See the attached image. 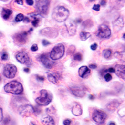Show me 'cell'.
I'll list each match as a JSON object with an SVG mask.
<instances>
[{
    "label": "cell",
    "instance_id": "cell-1",
    "mask_svg": "<svg viewBox=\"0 0 125 125\" xmlns=\"http://www.w3.org/2000/svg\"><path fill=\"white\" fill-rule=\"evenodd\" d=\"M70 15V11L64 6H57L54 9L52 18L54 21L59 23L65 21Z\"/></svg>",
    "mask_w": 125,
    "mask_h": 125
},
{
    "label": "cell",
    "instance_id": "cell-2",
    "mask_svg": "<svg viewBox=\"0 0 125 125\" xmlns=\"http://www.w3.org/2000/svg\"><path fill=\"white\" fill-rule=\"evenodd\" d=\"M4 90L6 93H11L15 95H18L23 93V87L20 82L13 81L4 86Z\"/></svg>",
    "mask_w": 125,
    "mask_h": 125
},
{
    "label": "cell",
    "instance_id": "cell-3",
    "mask_svg": "<svg viewBox=\"0 0 125 125\" xmlns=\"http://www.w3.org/2000/svg\"><path fill=\"white\" fill-rule=\"evenodd\" d=\"M41 96L36 99V103L40 106H47L51 102L53 96L47 90H43L40 91Z\"/></svg>",
    "mask_w": 125,
    "mask_h": 125
},
{
    "label": "cell",
    "instance_id": "cell-4",
    "mask_svg": "<svg viewBox=\"0 0 125 125\" xmlns=\"http://www.w3.org/2000/svg\"><path fill=\"white\" fill-rule=\"evenodd\" d=\"M65 48L62 44H58L53 48L50 53V58L52 60H58L61 58L64 55Z\"/></svg>",
    "mask_w": 125,
    "mask_h": 125
},
{
    "label": "cell",
    "instance_id": "cell-5",
    "mask_svg": "<svg viewBox=\"0 0 125 125\" xmlns=\"http://www.w3.org/2000/svg\"><path fill=\"white\" fill-rule=\"evenodd\" d=\"M50 3V0H36V6L39 13L46 14L48 12Z\"/></svg>",
    "mask_w": 125,
    "mask_h": 125
},
{
    "label": "cell",
    "instance_id": "cell-6",
    "mask_svg": "<svg viewBox=\"0 0 125 125\" xmlns=\"http://www.w3.org/2000/svg\"><path fill=\"white\" fill-rule=\"evenodd\" d=\"M111 31L108 26L104 24H101L99 26L97 32V36L100 38L106 39L111 36Z\"/></svg>",
    "mask_w": 125,
    "mask_h": 125
},
{
    "label": "cell",
    "instance_id": "cell-7",
    "mask_svg": "<svg viewBox=\"0 0 125 125\" xmlns=\"http://www.w3.org/2000/svg\"><path fill=\"white\" fill-rule=\"evenodd\" d=\"M92 118L93 121L98 124H103L107 118V115L101 110H95L93 113Z\"/></svg>",
    "mask_w": 125,
    "mask_h": 125
},
{
    "label": "cell",
    "instance_id": "cell-8",
    "mask_svg": "<svg viewBox=\"0 0 125 125\" xmlns=\"http://www.w3.org/2000/svg\"><path fill=\"white\" fill-rule=\"evenodd\" d=\"M18 112L20 115L22 116L26 117L30 116L35 113L34 108L30 104H25L21 106L18 108Z\"/></svg>",
    "mask_w": 125,
    "mask_h": 125
},
{
    "label": "cell",
    "instance_id": "cell-9",
    "mask_svg": "<svg viewBox=\"0 0 125 125\" xmlns=\"http://www.w3.org/2000/svg\"><path fill=\"white\" fill-rule=\"evenodd\" d=\"M17 72V68L14 64H7L4 67L3 74L9 79H12L15 76Z\"/></svg>",
    "mask_w": 125,
    "mask_h": 125
},
{
    "label": "cell",
    "instance_id": "cell-10",
    "mask_svg": "<svg viewBox=\"0 0 125 125\" xmlns=\"http://www.w3.org/2000/svg\"><path fill=\"white\" fill-rule=\"evenodd\" d=\"M16 58L19 62L26 65H31V61L30 56L25 51H20L16 55Z\"/></svg>",
    "mask_w": 125,
    "mask_h": 125
},
{
    "label": "cell",
    "instance_id": "cell-11",
    "mask_svg": "<svg viewBox=\"0 0 125 125\" xmlns=\"http://www.w3.org/2000/svg\"><path fill=\"white\" fill-rule=\"evenodd\" d=\"M41 34L50 38H55L58 35V33L53 28H46L40 31Z\"/></svg>",
    "mask_w": 125,
    "mask_h": 125
},
{
    "label": "cell",
    "instance_id": "cell-12",
    "mask_svg": "<svg viewBox=\"0 0 125 125\" xmlns=\"http://www.w3.org/2000/svg\"><path fill=\"white\" fill-rule=\"evenodd\" d=\"M50 56H49V54H46V53L43 54L42 55H41V56H40V60H41V62H42V64H43V66H44L45 68L48 69L51 68L53 66L54 63V62L51 60V58H50Z\"/></svg>",
    "mask_w": 125,
    "mask_h": 125
},
{
    "label": "cell",
    "instance_id": "cell-13",
    "mask_svg": "<svg viewBox=\"0 0 125 125\" xmlns=\"http://www.w3.org/2000/svg\"><path fill=\"white\" fill-rule=\"evenodd\" d=\"M70 90L73 95L78 98H83L85 96L84 89L81 86H73L70 88Z\"/></svg>",
    "mask_w": 125,
    "mask_h": 125
},
{
    "label": "cell",
    "instance_id": "cell-14",
    "mask_svg": "<svg viewBox=\"0 0 125 125\" xmlns=\"http://www.w3.org/2000/svg\"><path fill=\"white\" fill-rule=\"evenodd\" d=\"M28 33V32H23V33L15 34L14 36V41L18 44H25L26 41H27Z\"/></svg>",
    "mask_w": 125,
    "mask_h": 125
},
{
    "label": "cell",
    "instance_id": "cell-15",
    "mask_svg": "<svg viewBox=\"0 0 125 125\" xmlns=\"http://www.w3.org/2000/svg\"><path fill=\"white\" fill-rule=\"evenodd\" d=\"M115 73L119 78L125 80V65L116 64L115 68Z\"/></svg>",
    "mask_w": 125,
    "mask_h": 125
},
{
    "label": "cell",
    "instance_id": "cell-16",
    "mask_svg": "<svg viewBox=\"0 0 125 125\" xmlns=\"http://www.w3.org/2000/svg\"><path fill=\"white\" fill-rule=\"evenodd\" d=\"M70 35H74L76 31V23L75 21H70L65 24Z\"/></svg>",
    "mask_w": 125,
    "mask_h": 125
},
{
    "label": "cell",
    "instance_id": "cell-17",
    "mask_svg": "<svg viewBox=\"0 0 125 125\" xmlns=\"http://www.w3.org/2000/svg\"><path fill=\"white\" fill-rule=\"evenodd\" d=\"M90 73H91L90 70L88 68V67L86 66H81L79 69V70H78L79 75L82 78H86L87 77L89 76V75L90 74Z\"/></svg>",
    "mask_w": 125,
    "mask_h": 125
},
{
    "label": "cell",
    "instance_id": "cell-18",
    "mask_svg": "<svg viewBox=\"0 0 125 125\" xmlns=\"http://www.w3.org/2000/svg\"><path fill=\"white\" fill-rule=\"evenodd\" d=\"M124 26V21L123 18L122 17H119L118 19L113 22V27L115 30L116 31H119V30H121L123 27Z\"/></svg>",
    "mask_w": 125,
    "mask_h": 125
},
{
    "label": "cell",
    "instance_id": "cell-19",
    "mask_svg": "<svg viewBox=\"0 0 125 125\" xmlns=\"http://www.w3.org/2000/svg\"><path fill=\"white\" fill-rule=\"evenodd\" d=\"M60 77L59 74H57V73H48V79L50 82L53 83V84H58V79Z\"/></svg>",
    "mask_w": 125,
    "mask_h": 125
},
{
    "label": "cell",
    "instance_id": "cell-20",
    "mask_svg": "<svg viewBox=\"0 0 125 125\" xmlns=\"http://www.w3.org/2000/svg\"><path fill=\"white\" fill-rule=\"evenodd\" d=\"M41 121L44 125H55V122H54V119H53L52 117L48 115L43 117Z\"/></svg>",
    "mask_w": 125,
    "mask_h": 125
},
{
    "label": "cell",
    "instance_id": "cell-21",
    "mask_svg": "<svg viewBox=\"0 0 125 125\" xmlns=\"http://www.w3.org/2000/svg\"><path fill=\"white\" fill-rule=\"evenodd\" d=\"M119 105V103H118V101H116V100H114V101L109 103L108 104H107L106 108L109 110V111H115V109H116V108H118Z\"/></svg>",
    "mask_w": 125,
    "mask_h": 125
},
{
    "label": "cell",
    "instance_id": "cell-22",
    "mask_svg": "<svg viewBox=\"0 0 125 125\" xmlns=\"http://www.w3.org/2000/svg\"><path fill=\"white\" fill-rule=\"evenodd\" d=\"M73 114L75 116H80L83 113L82 108L79 104H76L72 108Z\"/></svg>",
    "mask_w": 125,
    "mask_h": 125
},
{
    "label": "cell",
    "instance_id": "cell-23",
    "mask_svg": "<svg viewBox=\"0 0 125 125\" xmlns=\"http://www.w3.org/2000/svg\"><path fill=\"white\" fill-rule=\"evenodd\" d=\"M12 10H10V9L3 8L2 10V17L4 19V20H8L10 18V16L11 15Z\"/></svg>",
    "mask_w": 125,
    "mask_h": 125
},
{
    "label": "cell",
    "instance_id": "cell-24",
    "mask_svg": "<svg viewBox=\"0 0 125 125\" xmlns=\"http://www.w3.org/2000/svg\"><path fill=\"white\" fill-rule=\"evenodd\" d=\"M33 20L32 21V24L34 27H36L38 25V23L40 22V20L41 19V16L38 14H34L33 15Z\"/></svg>",
    "mask_w": 125,
    "mask_h": 125
},
{
    "label": "cell",
    "instance_id": "cell-25",
    "mask_svg": "<svg viewBox=\"0 0 125 125\" xmlns=\"http://www.w3.org/2000/svg\"><path fill=\"white\" fill-rule=\"evenodd\" d=\"M80 36L81 40H83V41H86V40H88L91 36V34L90 33H87V32L83 31V32L80 33Z\"/></svg>",
    "mask_w": 125,
    "mask_h": 125
},
{
    "label": "cell",
    "instance_id": "cell-26",
    "mask_svg": "<svg viewBox=\"0 0 125 125\" xmlns=\"http://www.w3.org/2000/svg\"><path fill=\"white\" fill-rule=\"evenodd\" d=\"M111 50H105L103 51V56L105 58H109V57L111 56Z\"/></svg>",
    "mask_w": 125,
    "mask_h": 125
},
{
    "label": "cell",
    "instance_id": "cell-27",
    "mask_svg": "<svg viewBox=\"0 0 125 125\" xmlns=\"http://www.w3.org/2000/svg\"><path fill=\"white\" fill-rule=\"evenodd\" d=\"M73 58H74V60H76V61H81L83 59L82 54L80 53H76V54L74 55Z\"/></svg>",
    "mask_w": 125,
    "mask_h": 125
},
{
    "label": "cell",
    "instance_id": "cell-28",
    "mask_svg": "<svg viewBox=\"0 0 125 125\" xmlns=\"http://www.w3.org/2000/svg\"><path fill=\"white\" fill-rule=\"evenodd\" d=\"M24 18V16H23V14H19L16 16L15 21L16 22L22 21H23Z\"/></svg>",
    "mask_w": 125,
    "mask_h": 125
},
{
    "label": "cell",
    "instance_id": "cell-29",
    "mask_svg": "<svg viewBox=\"0 0 125 125\" xmlns=\"http://www.w3.org/2000/svg\"><path fill=\"white\" fill-rule=\"evenodd\" d=\"M104 79L106 81H109L112 80V76L111 75L110 73H106L105 75L104 76Z\"/></svg>",
    "mask_w": 125,
    "mask_h": 125
},
{
    "label": "cell",
    "instance_id": "cell-30",
    "mask_svg": "<svg viewBox=\"0 0 125 125\" xmlns=\"http://www.w3.org/2000/svg\"><path fill=\"white\" fill-rule=\"evenodd\" d=\"M93 22L91 21V20H86V21H85L84 22V23H83V26H84V27H85V28H90V26H89V24H90V23H92Z\"/></svg>",
    "mask_w": 125,
    "mask_h": 125
},
{
    "label": "cell",
    "instance_id": "cell-31",
    "mask_svg": "<svg viewBox=\"0 0 125 125\" xmlns=\"http://www.w3.org/2000/svg\"><path fill=\"white\" fill-rule=\"evenodd\" d=\"M8 58H9L8 54L6 52H4V53H3V54H2V55H1V60H4V61H5V60H7L8 59Z\"/></svg>",
    "mask_w": 125,
    "mask_h": 125
},
{
    "label": "cell",
    "instance_id": "cell-32",
    "mask_svg": "<svg viewBox=\"0 0 125 125\" xmlns=\"http://www.w3.org/2000/svg\"><path fill=\"white\" fill-rule=\"evenodd\" d=\"M93 10L96 11H99L100 10V4H94L93 7Z\"/></svg>",
    "mask_w": 125,
    "mask_h": 125
},
{
    "label": "cell",
    "instance_id": "cell-33",
    "mask_svg": "<svg viewBox=\"0 0 125 125\" xmlns=\"http://www.w3.org/2000/svg\"><path fill=\"white\" fill-rule=\"evenodd\" d=\"M38 50V47L36 44H34L31 47V50L32 51H36Z\"/></svg>",
    "mask_w": 125,
    "mask_h": 125
},
{
    "label": "cell",
    "instance_id": "cell-34",
    "mask_svg": "<svg viewBox=\"0 0 125 125\" xmlns=\"http://www.w3.org/2000/svg\"><path fill=\"white\" fill-rule=\"evenodd\" d=\"M71 123V121L70 119H65L64 121H63V124H64V125H70Z\"/></svg>",
    "mask_w": 125,
    "mask_h": 125
},
{
    "label": "cell",
    "instance_id": "cell-35",
    "mask_svg": "<svg viewBox=\"0 0 125 125\" xmlns=\"http://www.w3.org/2000/svg\"><path fill=\"white\" fill-rule=\"evenodd\" d=\"M42 43H43V45L44 46H46L50 44V43L48 41H47L46 40H43V41H42Z\"/></svg>",
    "mask_w": 125,
    "mask_h": 125
},
{
    "label": "cell",
    "instance_id": "cell-36",
    "mask_svg": "<svg viewBox=\"0 0 125 125\" xmlns=\"http://www.w3.org/2000/svg\"><path fill=\"white\" fill-rule=\"evenodd\" d=\"M3 109L1 108H0V122L3 121Z\"/></svg>",
    "mask_w": 125,
    "mask_h": 125
},
{
    "label": "cell",
    "instance_id": "cell-37",
    "mask_svg": "<svg viewBox=\"0 0 125 125\" xmlns=\"http://www.w3.org/2000/svg\"><path fill=\"white\" fill-rule=\"evenodd\" d=\"M97 47H98V44L96 43H94V44H93L91 46V49L92 50H96L97 48Z\"/></svg>",
    "mask_w": 125,
    "mask_h": 125
},
{
    "label": "cell",
    "instance_id": "cell-38",
    "mask_svg": "<svg viewBox=\"0 0 125 125\" xmlns=\"http://www.w3.org/2000/svg\"><path fill=\"white\" fill-rule=\"evenodd\" d=\"M26 3L30 6H32L34 4V1L33 0H26Z\"/></svg>",
    "mask_w": 125,
    "mask_h": 125
},
{
    "label": "cell",
    "instance_id": "cell-39",
    "mask_svg": "<svg viewBox=\"0 0 125 125\" xmlns=\"http://www.w3.org/2000/svg\"><path fill=\"white\" fill-rule=\"evenodd\" d=\"M36 78H37V80H39V81H43L44 80V77L40 76H39V75H36Z\"/></svg>",
    "mask_w": 125,
    "mask_h": 125
},
{
    "label": "cell",
    "instance_id": "cell-40",
    "mask_svg": "<svg viewBox=\"0 0 125 125\" xmlns=\"http://www.w3.org/2000/svg\"><path fill=\"white\" fill-rule=\"evenodd\" d=\"M89 68L91 69H96L97 68V65H96V64H90L89 66Z\"/></svg>",
    "mask_w": 125,
    "mask_h": 125
},
{
    "label": "cell",
    "instance_id": "cell-41",
    "mask_svg": "<svg viewBox=\"0 0 125 125\" xmlns=\"http://www.w3.org/2000/svg\"><path fill=\"white\" fill-rule=\"evenodd\" d=\"M16 3H17L19 4H23V0H16Z\"/></svg>",
    "mask_w": 125,
    "mask_h": 125
},
{
    "label": "cell",
    "instance_id": "cell-42",
    "mask_svg": "<svg viewBox=\"0 0 125 125\" xmlns=\"http://www.w3.org/2000/svg\"><path fill=\"white\" fill-rule=\"evenodd\" d=\"M101 4L102 6H105L106 5V1L105 0H102L101 2Z\"/></svg>",
    "mask_w": 125,
    "mask_h": 125
},
{
    "label": "cell",
    "instance_id": "cell-43",
    "mask_svg": "<svg viewBox=\"0 0 125 125\" xmlns=\"http://www.w3.org/2000/svg\"><path fill=\"white\" fill-rule=\"evenodd\" d=\"M24 71L26 73H29L30 72V68H26L24 69Z\"/></svg>",
    "mask_w": 125,
    "mask_h": 125
},
{
    "label": "cell",
    "instance_id": "cell-44",
    "mask_svg": "<svg viewBox=\"0 0 125 125\" xmlns=\"http://www.w3.org/2000/svg\"><path fill=\"white\" fill-rule=\"evenodd\" d=\"M23 21H24V22H29L30 21V19H29L28 18H24Z\"/></svg>",
    "mask_w": 125,
    "mask_h": 125
},
{
    "label": "cell",
    "instance_id": "cell-45",
    "mask_svg": "<svg viewBox=\"0 0 125 125\" xmlns=\"http://www.w3.org/2000/svg\"><path fill=\"white\" fill-rule=\"evenodd\" d=\"M81 21H82V20H81V19H79V20H76L75 21L76 23H81Z\"/></svg>",
    "mask_w": 125,
    "mask_h": 125
},
{
    "label": "cell",
    "instance_id": "cell-46",
    "mask_svg": "<svg viewBox=\"0 0 125 125\" xmlns=\"http://www.w3.org/2000/svg\"><path fill=\"white\" fill-rule=\"evenodd\" d=\"M89 98H90L91 100H94V96L93 94H91V95H90V96H89Z\"/></svg>",
    "mask_w": 125,
    "mask_h": 125
},
{
    "label": "cell",
    "instance_id": "cell-47",
    "mask_svg": "<svg viewBox=\"0 0 125 125\" xmlns=\"http://www.w3.org/2000/svg\"><path fill=\"white\" fill-rule=\"evenodd\" d=\"M68 1L71 3H76V0H68Z\"/></svg>",
    "mask_w": 125,
    "mask_h": 125
},
{
    "label": "cell",
    "instance_id": "cell-48",
    "mask_svg": "<svg viewBox=\"0 0 125 125\" xmlns=\"http://www.w3.org/2000/svg\"><path fill=\"white\" fill-rule=\"evenodd\" d=\"M109 125H116V124L115 122H112V121H111V122L109 123Z\"/></svg>",
    "mask_w": 125,
    "mask_h": 125
},
{
    "label": "cell",
    "instance_id": "cell-49",
    "mask_svg": "<svg viewBox=\"0 0 125 125\" xmlns=\"http://www.w3.org/2000/svg\"><path fill=\"white\" fill-rule=\"evenodd\" d=\"M30 125H35V124H34V123L31 122V123H30Z\"/></svg>",
    "mask_w": 125,
    "mask_h": 125
},
{
    "label": "cell",
    "instance_id": "cell-50",
    "mask_svg": "<svg viewBox=\"0 0 125 125\" xmlns=\"http://www.w3.org/2000/svg\"><path fill=\"white\" fill-rule=\"evenodd\" d=\"M123 39H124V40H125V34H123Z\"/></svg>",
    "mask_w": 125,
    "mask_h": 125
},
{
    "label": "cell",
    "instance_id": "cell-51",
    "mask_svg": "<svg viewBox=\"0 0 125 125\" xmlns=\"http://www.w3.org/2000/svg\"><path fill=\"white\" fill-rule=\"evenodd\" d=\"M2 36H3V34H1V33H0V38L2 37Z\"/></svg>",
    "mask_w": 125,
    "mask_h": 125
},
{
    "label": "cell",
    "instance_id": "cell-52",
    "mask_svg": "<svg viewBox=\"0 0 125 125\" xmlns=\"http://www.w3.org/2000/svg\"><path fill=\"white\" fill-rule=\"evenodd\" d=\"M0 1H7L8 0H0Z\"/></svg>",
    "mask_w": 125,
    "mask_h": 125
},
{
    "label": "cell",
    "instance_id": "cell-53",
    "mask_svg": "<svg viewBox=\"0 0 125 125\" xmlns=\"http://www.w3.org/2000/svg\"><path fill=\"white\" fill-rule=\"evenodd\" d=\"M90 1H91V2H92V1H94V0H90Z\"/></svg>",
    "mask_w": 125,
    "mask_h": 125
},
{
    "label": "cell",
    "instance_id": "cell-54",
    "mask_svg": "<svg viewBox=\"0 0 125 125\" xmlns=\"http://www.w3.org/2000/svg\"><path fill=\"white\" fill-rule=\"evenodd\" d=\"M1 76H0V82H1Z\"/></svg>",
    "mask_w": 125,
    "mask_h": 125
},
{
    "label": "cell",
    "instance_id": "cell-55",
    "mask_svg": "<svg viewBox=\"0 0 125 125\" xmlns=\"http://www.w3.org/2000/svg\"></svg>",
    "mask_w": 125,
    "mask_h": 125
}]
</instances>
